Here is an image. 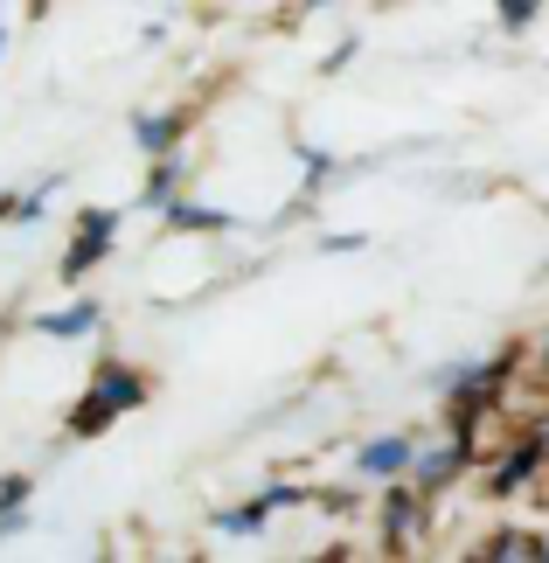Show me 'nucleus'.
<instances>
[{"label":"nucleus","instance_id":"nucleus-1","mask_svg":"<svg viewBox=\"0 0 549 563\" xmlns=\"http://www.w3.org/2000/svg\"><path fill=\"white\" fill-rule=\"evenodd\" d=\"M133 404H140V376L133 369H98L91 397H84V410H77V431H98L105 418H119V410H133Z\"/></svg>","mask_w":549,"mask_h":563},{"label":"nucleus","instance_id":"nucleus-2","mask_svg":"<svg viewBox=\"0 0 549 563\" xmlns=\"http://www.w3.org/2000/svg\"><path fill=\"white\" fill-rule=\"evenodd\" d=\"M410 466V445L404 439H376V445H362V473H404Z\"/></svg>","mask_w":549,"mask_h":563},{"label":"nucleus","instance_id":"nucleus-4","mask_svg":"<svg viewBox=\"0 0 549 563\" xmlns=\"http://www.w3.org/2000/svg\"><path fill=\"white\" fill-rule=\"evenodd\" d=\"M91 313H98V307H70V313H50V320H42V334H84V328H91Z\"/></svg>","mask_w":549,"mask_h":563},{"label":"nucleus","instance_id":"nucleus-3","mask_svg":"<svg viewBox=\"0 0 549 563\" xmlns=\"http://www.w3.org/2000/svg\"><path fill=\"white\" fill-rule=\"evenodd\" d=\"M105 236H112V216H84V236H77V244H70V272H84V265H91Z\"/></svg>","mask_w":549,"mask_h":563},{"label":"nucleus","instance_id":"nucleus-5","mask_svg":"<svg viewBox=\"0 0 549 563\" xmlns=\"http://www.w3.org/2000/svg\"><path fill=\"white\" fill-rule=\"evenodd\" d=\"M452 460H459V452H425V460H417V487H438L452 473Z\"/></svg>","mask_w":549,"mask_h":563}]
</instances>
